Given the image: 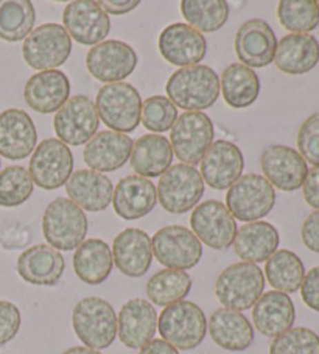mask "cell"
<instances>
[{
	"instance_id": "6da1fadb",
	"label": "cell",
	"mask_w": 319,
	"mask_h": 354,
	"mask_svg": "<svg viewBox=\"0 0 319 354\" xmlns=\"http://www.w3.org/2000/svg\"><path fill=\"white\" fill-rule=\"evenodd\" d=\"M167 95L187 113L211 108L220 95V77L212 67L196 64L175 71L167 82Z\"/></svg>"
},
{
	"instance_id": "7a4b0ae2",
	"label": "cell",
	"mask_w": 319,
	"mask_h": 354,
	"mask_svg": "<svg viewBox=\"0 0 319 354\" xmlns=\"http://www.w3.org/2000/svg\"><path fill=\"white\" fill-rule=\"evenodd\" d=\"M77 337L92 350L109 348L117 335V315L106 300L88 297L79 301L72 314Z\"/></svg>"
},
{
	"instance_id": "3957f363",
	"label": "cell",
	"mask_w": 319,
	"mask_h": 354,
	"mask_svg": "<svg viewBox=\"0 0 319 354\" xmlns=\"http://www.w3.org/2000/svg\"><path fill=\"white\" fill-rule=\"evenodd\" d=\"M265 274L251 262H237L220 273L215 283V295L226 309L246 310L263 295Z\"/></svg>"
},
{
	"instance_id": "277c9868",
	"label": "cell",
	"mask_w": 319,
	"mask_h": 354,
	"mask_svg": "<svg viewBox=\"0 0 319 354\" xmlns=\"http://www.w3.org/2000/svg\"><path fill=\"white\" fill-rule=\"evenodd\" d=\"M95 108L103 124L117 133H131L140 124L142 99L130 83H108L97 93Z\"/></svg>"
},
{
	"instance_id": "5b68a950",
	"label": "cell",
	"mask_w": 319,
	"mask_h": 354,
	"mask_svg": "<svg viewBox=\"0 0 319 354\" xmlns=\"http://www.w3.org/2000/svg\"><path fill=\"white\" fill-rule=\"evenodd\" d=\"M42 233L48 245L58 252H72L84 242L88 217L70 198H57L47 206Z\"/></svg>"
},
{
	"instance_id": "8992f818",
	"label": "cell",
	"mask_w": 319,
	"mask_h": 354,
	"mask_svg": "<svg viewBox=\"0 0 319 354\" xmlns=\"http://www.w3.org/2000/svg\"><path fill=\"white\" fill-rule=\"evenodd\" d=\"M159 334L176 350L200 346L207 333V320L202 309L192 301H177L165 306L157 319Z\"/></svg>"
},
{
	"instance_id": "52a82bcc",
	"label": "cell",
	"mask_w": 319,
	"mask_h": 354,
	"mask_svg": "<svg viewBox=\"0 0 319 354\" xmlns=\"http://www.w3.org/2000/svg\"><path fill=\"white\" fill-rule=\"evenodd\" d=\"M276 205V191L265 176L257 174L242 175L226 194V207L234 218L257 222L267 217Z\"/></svg>"
},
{
	"instance_id": "ba28073f",
	"label": "cell",
	"mask_w": 319,
	"mask_h": 354,
	"mask_svg": "<svg viewBox=\"0 0 319 354\" xmlns=\"http://www.w3.org/2000/svg\"><path fill=\"white\" fill-rule=\"evenodd\" d=\"M156 192L165 211L184 214L200 203L204 194V181L193 166L175 164L161 175Z\"/></svg>"
},
{
	"instance_id": "9c48e42d",
	"label": "cell",
	"mask_w": 319,
	"mask_h": 354,
	"mask_svg": "<svg viewBox=\"0 0 319 354\" xmlns=\"http://www.w3.org/2000/svg\"><path fill=\"white\" fill-rule=\"evenodd\" d=\"M72 53V38L59 24H44L30 33L22 46V57L35 71L63 66Z\"/></svg>"
},
{
	"instance_id": "30bf717a",
	"label": "cell",
	"mask_w": 319,
	"mask_h": 354,
	"mask_svg": "<svg viewBox=\"0 0 319 354\" xmlns=\"http://www.w3.org/2000/svg\"><path fill=\"white\" fill-rule=\"evenodd\" d=\"M213 124L202 111L184 113L176 119L170 134L173 155L187 166L201 162L213 140Z\"/></svg>"
},
{
	"instance_id": "8fae6325",
	"label": "cell",
	"mask_w": 319,
	"mask_h": 354,
	"mask_svg": "<svg viewBox=\"0 0 319 354\" xmlns=\"http://www.w3.org/2000/svg\"><path fill=\"white\" fill-rule=\"evenodd\" d=\"M153 254L162 266L186 272L201 261L202 245L198 237L180 225L164 227L151 239Z\"/></svg>"
},
{
	"instance_id": "7c38bea8",
	"label": "cell",
	"mask_w": 319,
	"mask_h": 354,
	"mask_svg": "<svg viewBox=\"0 0 319 354\" xmlns=\"http://www.w3.org/2000/svg\"><path fill=\"white\" fill-rule=\"evenodd\" d=\"M73 155L59 139H46L36 145L30 160L28 174L36 186L53 191L64 186L72 176Z\"/></svg>"
},
{
	"instance_id": "4fadbf2b",
	"label": "cell",
	"mask_w": 319,
	"mask_h": 354,
	"mask_svg": "<svg viewBox=\"0 0 319 354\" xmlns=\"http://www.w3.org/2000/svg\"><path fill=\"white\" fill-rule=\"evenodd\" d=\"M53 125L61 142L78 147L95 136L100 118L89 97L73 95L58 109Z\"/></svg>"
},
{
	"instance_id": "5bb4252c",
	"label": "cell",
	"mask_w": 319,
	"mask_h": 354,
	"mask_svg": "<svg viewBox=\"0 0 319 354\" xmlns=\"http://www.w3.org/2000/svg\"><path fill=\"white\" fill-rule=\"evenodd\" d=\"M193 234L213 250H226L234 243L237 223L234 216L218 200H207L196 205L190 217Z\"/></svg>"
},
{
	"instance_id": "9a60e30c",
	"label": "cell",
	"mask_w": 319,
	"mask_h": 354,
	"mask_svg": "<svg viewBox=\"0 0 319 354\" xmlns=\"http://www.w3.org/2000/svg\"><path fill=\"white\" fill-rule=\"evenodd\" d=\"M137 53L124 41L109 39L94 46L86 57L90 75L103 83H119L130 77L137 66Z\"/></svg>"
},
{
	"instance_id": "2e32d148",
	"label": "cell",
	"mask_w": 319,
	"mask_h": 354,
	"mask_svg": "<svg viewBox=\"0 0 319 354\" xmlns=\"http://www.w3.org/2000/svg\"><path fill=\"white\" fill-rule=\"evenodd\" d=\"M66 32L78 44L97 46L109 35L111 19L100 3L92 0H75L67 3L63 13Z\"/></svg>"
},
{
	"instance_id": "e0dca14e",
	"label": "cell",
	"mask_w": 319,
	"mask_h": 354,
	"mask_svg": "<svg viewBox=\"0 0 319 354\" xmlns=\"http://www.w3.org/2000/svg\"><path fill=\"white\" fill-rule=\"evenodd\" d=\"M262 170L273 187L293 192L302 187L309 166L302 156L287 145H269L262 153Z\"/></svg>"
},
{
	"instance_id": "ac0fdd59",
	"label": "cell",
	"mask_w": 319,
	"mask_h": 354,
	"mask_svg": "<svg viewBox=\"0 0 319 354\" xmlns=\"http://www.w3.org/2000/svg\"><path fill=\"white\" fill-rule=\"evenodd\" d=\"M157 46L165 61L180 67L200 64L207 53L204 35L181 22L165 27L159 35Z\"/></svg>"
},
{
	"instance_id": "d6986e66",
	"label": "cell",
	"mask_w": 319,
	"mask_h": 354,
	"mask_svg": "<svg viewBox=\"0 0 319 354\" xmlns=\"http://www.w3.org/2000/svg\"><path fill=\"white\" fill-rule=\"evenodd\" d=\"M244 169L242 150L231 140L213 142L201 160V178L212 189L224 191L240 178Z\"/></svg>"
},
{
	"instance_id": "ffe728a7",
	"label": "cell",
	"mask_w": 319,
	"mask_h": 354,
	"mask_svg": "<svg viewBox=\"0 0 319 354\" xmlns=\"http://www.w3.org/2000/svg\"><path fill=\"white\" fill-rule=\"evenodd\" d=\"M235 53L240 63L253 67H267L274 61L278 39L268 22L262 19H251L238 28L235 35Z\"/></svg>"
},
{
	"instance_id": "44dd1931",
	"label": "cell",
	"mask_w": 319,
	"mask_h": 354,
	"mask_svg": "<svg viewBox=\"0 0 319 354\" xmlns=\"http://www.w3.org/2000/svg\"><path fill=\"white\" fill-rule=\"evenodd\" d=\"M38 133L33 119L17 108L0 113V156L11 161L26 160L36 149Z\"/></svg>"
},
{
	"instance_id": "7402d4cb",
	"label": "cell",
	"mask_w": 319,
	"mask_h": 354,
	"mask_svg": "<svg viewBox=\"0 0 319 354\" xmlns=\"http://www.w3.org/2000/svg\"><path fill=\"white\" fill-rule=\"evenodd\" d=\"M133 145L128 134L100 131L84 145L83 160L94 172H115L130 160Z\"/></svg>"
},
{
	"instance_id": "603a6c76",
	"label": "cell",
	"mask_w": 319,
	"mask_h": 354,
	"mask_svg": "<svg viewBox=\"0 0 319 354\" xmlns=\"http://www.w3.org/2000/svg\"><path fill=\"white\" fill-rule=\"evenodd\" d=\"M70 82L63 71H41L28 78L23 89L27 105L41 114L57 113L69 100Z\"/></svg>"
},
{
	"instance_id": "cb8c5ba5",
	"label": "cell",
	"mask_w": 319,
	"mask_h": 354,
	"mask_svg": "<svg viewBox=\"0 0 319 354\" xmlns=\"http://www.w3.org/2000/svg\"><path fill=\"white\" fill-rule=\"evenodd\" d=\"M157 329L155 306L144 298H133L120 309L117 317V333L120 342L128 348H142L153 340Z\"/></svg>"
},
{
	"instance_id": "d4e9b609",
	"label": "cell",
	"mask_w": 319,
	"mask_h": 354,
	"mask_svg": "<svg viewBox=\"0 0 319 354\" xmlns=\"http://www.w3.org/2000/svg\"><path fill=\"white\" fill-rule=\"evenodd\" d=\"M113 259L115 267L126 277H144L153 261L150 236L139 228L124 230L114 239Z\"/></svg>"
},
{
	"instance_id": "484cf974",
	"label": "cell",
	"mask_w": 319,
	"mask_h": 354,
	"mask_svg": "<svg viewBox=\"0 0 319 354\" xmlns=\"http://www.w3.org/2000/svg\"><path fill=\"white\" fill-rule=\"evenodd\" d=\"M157 201L156 186L148 178L128 175L114 189L113 205L124 221H137L155 209Z\"/></svg>"
},
{
	"instance_id": "4316f807",
	"label": "cell",
	"mask_w": 319,
	"mask_h": 354,
	"mask_svg": "<svg viewBox=\"0 0 319 354\" xmlns=\"http://www.w3.org/2000/svg\"><path fill=\"white\" fill-rule=\"evenodd\" d=\"M66 268L63 254L50 245H35L17 259V273L28 284L55 286L59 283Z\"/></svg>"
},
{
	"instance_id": "83f0119b",
	"label": "cell",
	"mask_w": 319,
	"mask_h": 354,
	"mask_svg": "<svg viewBox=\"0 0 319 354\" xmlns=\"http://www.w3.org/2000/svg\"><path fill=\"white\" fill-rule=\"evenodd\" d=\"M70 200L83 211H104L113 203L114 186L106 175L94 170H77L66 183Z\"/></svg>"
},
{
	"instance_id": "f1b7e54d",
	"label": "cell",
	"mask_w": 319,
	"mask_h": 354,
	"mask_svg": "<svg viewBox=\"0 0 319 354\" xmlns=\"http://www.w3.org/2000/svg\"><path fill=\"white\" fill-rule=\"evenodd\" d=\"M274 63L290 75H302L319 63V42L309 33H290L278 42Z\"/></svg>"
},
{
	"instance_id": "f546056e",
	"label": "cell",
	"mask_w": 319,
	"mask_h": 354,
	"mask_svg": "<svg viewBox=\"0 0 319 354\" xmlns=\"http://www.w3.org/2000/svg\"><path fill=\"white\" fill-rule=\"evenodd\" d=\"M254 326L267 337H278L291 329L296 320V308L284 292L269 290L263 294L253 309Z\"/></svg>"
},
{
	"instance_id": "4dcf8cb0",
	"label": "cell",
	"mask_w": 319,
	"mask_h": 354,
	"mask_svg": "<svg viewBox=\"0 0 319 354\" xmlns=\"http://www.w3.org/2000/svg\"><path fill=\"white\" fill-rule=\"evenodd\" d=\"M280 237L274 225L268 222H251L237 230L234 252L243 262L259 264L268 261L278 252Z\"/></svg>"
},
{
	"instance_id": "1f68e13d",
	"label": "cell",
	"mask_w": 319,
	"mask_h": 354,
	"mask_svg": "<svg viewBox=\"0 0 319 354\" xmlns=\"http://www.w3.org/2000/svg\"><path fill=\"white\" fill-rule=\"evenodd\" d=\"M209 333L218 346L228 351H244L254 340V329L238 310L218 309L209 320Z\"/></svg>"
},
{
	"instance_id": "d6a6232c",
	"label": "cell",
	"mask_w": 319,
	"mask_h": 354,
	"mask_svg": "<svg viewBox=\"0 0 319 354\" xmlns=\"http://www.w3.org/2000/svg\"><path fill=\"white\" fill-rule=\"evenodd\" d=\"M130 161L139 176L156 178L171 167L173 150L170 140L162 134H145L134 142Z\"/></svg>"
},
{
	"instance_id": "836d02e7",
	"label": "cell",
	"mask_w": 319,
	"mask_h": 354,
	"mask_svg": "<svg viewBox=\"0 0 319 354\" xmlns=\"http://www.w3.org/2000/svg\"><path fill=\"white\" fill-rule=\"evenodd\" d=\"M113 250L102 239H88L73 254V268L77 277L86 284H102L113 272Z\"/></svg>"
},
{
	"instance_id": "e575fe53",
	"label": "cell",
	"mask_w": 319,
	"mask_h": 354,
	"mask_svg": "<svg viewBox=\"0 0 319 354\" xmlns=\"http://www.w3.org/2000/svg\"><path fill=\"white\" fill-rule=\"evenodd\" d=\"M223 99L231 108L243 109L253 105L260 94V80L255 71L242 63L228 66L220 82Z\"/></svg>"
},
{
	"instance_id": "d590c367",
	"label": "cell",
	"mask_w": 319,
	"mask_h": 354,
	"mask_svg": "<svg viewBox=\"0 0 319 354\" xmlns=\"http://www.w3.org/2000/svg\"><path fill=\"white\" fill-rule=\"evenodd\" d=\"M265 274L271 288L288 295L300 289L305 277V267L296 253L290 250H278L267 261Z\"/></svg>"
},
{
	"instance_id": "8d00e7d4",
	"label": "cell",
	"mask_w": 319,
	"mask_h": 354,
	"mask_svg": "<svg viewBox=\"0 0 319 354\" xmlns=\"http://www.w3.org/2000/svg\"><path fill=\"white\" fill-rule=\"evenodd\" d=\"M36 11L28 0H0V38L8 42L26 39L33 32Z\"/></svg>"
},
{
	"instance_id": "74e56055",
	"label": "cell",
	"mask_w": 319,
	"mask_h": 354,
	"mask_svg": "<svg viewBox=\"0 0 319 354\" xmlns=\"http://www.w3.org/2000/svg\"><path fill=\"white\" fill-rule=\"evenodd\" d=\"M181 13L187 26L200 33H213L228 21L229 5L226 0H182Z\"/></svg>"
},
{
	"instance_id": "f35d334b",
	"label": "cell",
	"mask_w": 319,
	"mask_h": 354,
	"mask_svg": "<svg viewBox=\"0 0 319 354\" xmlns=\"http://www.w3.org/2000/svg\"><path fill=\"white\" fill-rule=\"evenodd\" d=\"M192 289V278L182 270H161L150 278L146 284V297L157 306H170V304L182 301Z\"/></svg>"
},
{
	"instance_id": "ab89813d",
	"label": "cell",
	"mask_w": 319,
	"mask_h": 354,
	"mask_svg": "<svg viewBox=\"0 0 319 354\" xmlns=\"http://www.w3.org/2000/svg\"><path fill=\"white\" fill-rule=\"evenodd\" d=\"M278 16L288 32L309 33L319 26V5L315 0H282Z\"/></svg>"
},
{
	"instance_id": "60d3db41",
	"label": "cell",
	"mask_w": 319,
	"mask_h": 354,
	"mask_svg": "<svg viewBox=\"0 0 319 354\" xmlns=\"http://www.w3.org/2000/svg\"><path fill=\"white\" fill-rule=\"evenodd\" d=\"M35 183L22 166H8L0 172V206L16 207L32 197Z\"/></svg>"
},
{
	"instance_id": "b9f144b4",
	"label": "cell",
	"mask_w": 319,
	"mask_h": 354,
	"mask_svg": "<svg viewBox=\"0 0 319 354\" xmlns=\"http://www.w3.org/2000/svg\"><path fill=\"white\" fill-rule=\"evenodd\" d=\"M177 119V108L168 97L153 95L142 103V122L146 130L153 133H165L173 128Z\"/></svg>"
},
{
	"instance_id": "7bdbcfd3",
	"label": "cell",
	"mask_w": 319,
	"mask_h": 354,
	"mask_svg": "<svg viewBox=\"0 0 319 354\" xmlns=\"http://www.w3.org/2000/svg\"><path fill=\"white\" fill-rule=\"evenodd\" d=\"M269 354H319V335L309 328H291L274 337Z\"/></svg>"
},
{
	"instance_id": "ee69618b",
	"label": "cell",
	"mask_w": 319,
	"mask_h": 354,
	"mask_svg": "<svg viewBox=\"0 0 319 354\" xmlns=\"http://www.w3.org/2000/svg\"><path fill=\"white\" fill-rule=\"evenodd\" d=\"M299 155L313 167H319V113L304 120L298 133Z\"/></svg>"
},
{
	"instance_id": "f6af8a7d",
	"label": "cell",
	"mask_w": 319,
	"mask_h": 354,
	"mask_svg": "<svg viewBox=\"0 0 319 354\" xmlns=\"http://www.w3.org/2000/svg\"><path fill=\"white\" fill-rule=\"evenodd\" d=\"M22 315L19 308L10 301H0V346L8 344L19 333Z\"/></svg>"
},
{
	"instance_id": "bcb514c9",
	"label": "cell",
	"mask_w": 319,
	"mask_h": 354,
	"mask_svg": "<svg viewBox=\"0 0 319 354\" xmlns=\"http://www.w3.org/2000/svg\"><path fill=\"white\" fill-rule=\"evenodd\" d=\"M300 297L310 309L319 313V267L311 268L305 273L300 284Z\"/></svg>"
},
{
	"instance_id": "7dc6e473",
	"label": "cell",
	"mask_w": 319,
	"mask_h": 354,
	"mask_svg": "<svg viewBox=\"0 0 319 354\" xmlns=\"http://www.w3.org/2000/svg\"><path fill=\"white\" fill-rule=\"evenodd\" d=\"M300 237H302L304 245L313 253H319V209L311 212L305 218L300 230Z\"/></svg>"
},
{
	"instance_id": "c3c4849f",
	"label": "cell",
	"mask_w": 319,
	"mask_h": 354,
	"mask_svg": "<svg viewBox=\"0 0 319 354\" xmlns=\"http://www.w3.org/2000/svg\"><path fill=\"white\" fill-rule=\"evenodd\" d=\"M302 194L304 200L311 207L319 209V167L309 169V174L305 176V181L302 185Z\"/></svg>"
},
{
	"instance_id": "681fc988",
	"label": "cell",
	"mask_w": 319,
	"mask_h": 354,
	"mask_svg": "<svg viewBox=\"0 0 319 354\" xmlns=\"http://www.w3.org/2000/svg\"><path fill=\"white\" fill-rule=\"evenodd\" d=\"M100 3V7L106 11L109 15H115V16H120V15H126V13H131L133 10H136L139 7V0H103V2H98Z\"/></svg>"
},
{
	"instance_id": "f907efd6",
	"label": "cell",
	"mask_w": 319,
	"mask_h": 354,
	"mask_svg": "<svg viewBox=\"0 0 319 354\" xmlns=\"http://www.w3.org/2000/svg\"><path fill=\"white\" fill-rule=\"evenodd\" d=\"M139 354H180L173 345L162 339H153L140 348Z\"/></svg>"
},
{
	"instance_id": "816d5d0a",
	"label": "cell",
	"mask_w": 319,
	"mask_h": 354,
	"mask_svg": "<svg viewBox=\"0 0 319 354\" xmlns=\"http://www.w3.org/2000/svg\"><path fill=\"white\" fill-rule=\"evenodd\" d=\"M63 354H102V353L97 350H92V348H88V346H73V348H69L67 351H64Z\"/></svg>"
},
{
	"instance_id": "f5cc1de1",
	"label": "cell",
	"mask_w": 319,
	"mask_h": 354,
	"mask_svg": "<svg viewBox=\"0 0 319 354\" xmlns=\"http://www.w3.org/2000/svg\"><path fill=\"white\" fill-rule=\"evenodd\" d=\"M318 5H319V2H318Z\"/></svg>"
}]
</instances>
